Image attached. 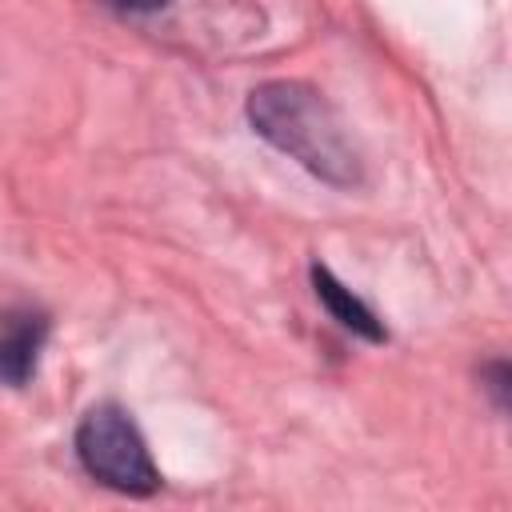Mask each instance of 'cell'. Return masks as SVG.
<instances>
[{
    "label": "cell",
    "mask_w": 512,
    "mask_h": 512,
    "mask_svg": "<svg viewBox=\"0 0 512 512\" xmlns=\"http://www.w3.org/2000/svg\"><path fill=\"white\" fill-rule=\"evenodd\" d=\"M44 340H48V316L44 312L8 308L0 316V384L24 388L36 376Z\"/></svg>",
    "instance_id": "cell-3"
},
{
    "label": "cell",
    "mask_w": 512,
    "mask_h": 512,
    "mask_svg": "<svg viewBox=\"0 0 512 512\" xmlns=\"http://www.w3.org/2000/svg\"><path fill=\"white\" fill-rule=\"evenodd\" d=\"M108 4H116V8H124V12H156V8H164L168 0H108Z\"/></svg>",
    "instance_id": "cell-6"
},
{
    "label": "cell",
    "mask_w": 512,
    "mask_h": 512,
    "mask_svg": "<svg viewBox=\"0 0 512 512\" xmlns=\"http://www.w3.org/2000/svg\"><path fill=\"white\" fill-rule=\"evenodd\" d=\"M312 288H316V300L332 312V320L340 324V328H348V332H356V336H364V340H372V344H380L388 332H384V324L376 320V312L352 292V288H344L324 264H312Z\"/></svg>",
    "instance_id": "cell-4"
},
{
    "label": "cell",
    "mask_w": 512,
    "mask_h": 512,
    "mask_svg": "<svg viewBox=\"0 0 512 512\" xmlns=\"http://www.w3.org/2000/svg\"><path fill=\"white\" fill-rule=\"evenodd\" d=\"M76 456L84 472L124 496H152L160 472L136 428V420L116 404H96L76 428Z\"/></svg>",
    "instance_id": "cell-2"
},
{
    "label": "cell",
    "mask_w": 512,
    "mask_h": 512,
    "mask_svg": "<svg viewBox=\"0 0 512 512\" xmlns=\"http://www.w3.org/2000/svg\"><path fill=\"white\" fill-rule=\"evenodd\" d=\"M488 372H492V384H488V388H492L496 400L504 404V400H508V364H492Z\"/></svg>",
    "instance_id": "cell-5"
},
{
    "label": "cell",
    "mask_w": 512,
    "mask_h": 512,
    "mask_svg": "<svg viewBox=\"0 0 512 512\" xmlns=\"http://www.w3.org/2000/svg\"><path fill=\"white\" fill-rule=\"evenodd\" d=\"M248 124L312 176L352 188L360 184V152L336 108L300 80H268L248 96Z\"/></svg>",
    "instance_id": "cell-1"
}]
</instances>
